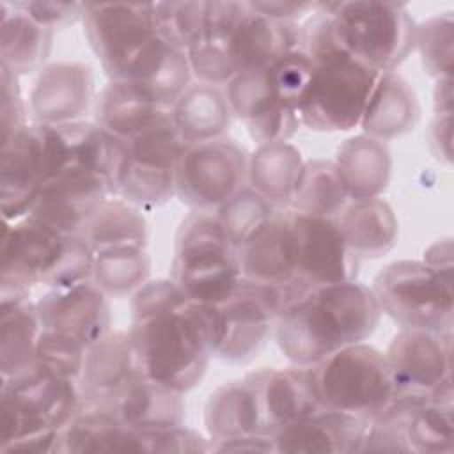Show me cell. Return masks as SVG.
Listing matches in <instances>:
<instances>
[{"instance_id": "cell-1", "label": "cell", "mask_w": 454, "mask_h": 454, "mask_svg": "<svg viewBox=\"0 0 454 454\" xmlns=\"http://www.w3.org/2000/svg\"><path fill=\"white\" fill-rule=\"evenodd\" d=\"M85 37L108 80L128 82L172 106L192 85L186 51L160 30L154 4H85Z\"/></svg>"}, {"instance_id": "cell-2", "label": "cell", "mask_w": 454, "mask_h": 454, "mask_svg": "<svg viewBox=\"0 0 454 454\" xmlns=\"http://www.w3.org/2000/svg\"><path fill=\"white\" fill-rule=\"evenodd\" d=\"M381 317L372 289L360 280L286 289L275 319V340L294 365H316L332 353L367 340Z\"/></svg>"}, {"instance_id": "cell-3", "label": "cell", "mask_w": 454, "mask_h": 454, "mask_svg": "<svg viewBox=\"0 0 454 454\" xmlns=\"http://www.w3.org/2000/svg\"><path fill=\"white\" fill-rule=\"evenodd\" d=\"M128 332L147 378L181 394L204 378L213 356L207 305L186 298L163 310L131 317Z\"/></svg>"}, {"instance_id": "cell-4", "label": "cell", "mask_w": 454, "mask_h": 454, "mask_svg": "<svg viewBox=\"0 0 454 454\" xmlns=\"http://www.w3.org/2000/svg\"><path fill=\"white\" fill-rule=\"evenodd\" d=\"M170 278L195 303L215 305L243 280L238 248L215 211L188 213L176 232Z\"/></svg>"}, {"instance_id": "cell-5", "label": "cell", "mask_w": 454, "mask_h": 454, "mask_svg": "<svg viewBox=\"0 0 454 454\" xmlns=\"http://www.w3.org/2000/svg\"><path fill=\"white\" fill-rule=\"evenodd\" d=\"M342 48L378 73H392L415 51L417 21L401 2H323Z\"/></svg>"}, {"instance_id": "cell-6", "label": "cell", "mask_w": 454, "mask_h": 454, "mask_svg": "<svg viewBox=\"0 0 454 454\" xmlns=\"http://www.w3.org/2000/svg\"><path fill=\"white\" fill-rule=\"evenodd\" d=\"M310 60L314 64L312 76L298 105L301 126L321 133L358 128L380 73L342 46Z\"/></svg>"}, {"instance_id": "cell-7", "label": "cell", "mask_w": 454, "mask_h": 454, "mask_svg": "<svg viewBox=\"0 0 454 454\" xmlns=\"http://www.w3.org/2000/svg\"><path fill=\"white\" fill-rule=\"evenodd\" d=\"M82 410L76 380L35 367L0 376V447L43 431H62Z\"/></svg>"}, {"instance_id": "cell-8", "label": "cell", "mask_w": 454, "mask_h": 454, "mask_svg": "<svg viewBox=\"0 0 454 454\" xmlns=\"http://www.w3.org/2000/svg\"><path fill=\"white\" fill-rule=\"evenodd\" d=\"M321 408L355 415L365 422L394 401V385L378 348L356 342L312 365Z\"/></svg>"}, {"instance_id": "cell-9", "label": "cell", "mask_w": 454, "mask_h": 454, "mask_svg": "<svg viewBox=\"0 0 454 454\" xmlns=\"http://www.w3.org/2000/svg\"><path fill=\"white\" fill-rule=\"evenodd\" d=\"M381 314L401 328L452 330V277L424 261H394L374 277L371 286Z\"/></svg>"}, {"instance_id": "cell-10", "label": "cell", "mask_w": 454, "mask_h": 454, "mask_svg": "<svg viewBox=\"0 0 454 454\" xmlns=\"http://www.w3.org/2000/svg\"><path fill=\"white\" fill-rule=\"evenodd\" d=\"M284 303V291L241 280L222 301L207 305L211 353L227 364H247L266 346Z\"/></svg>"}, {"instance_id": "cell-11", "label": "cell", "mask_w": 454, "mask_h": 454, "mask_svg": "<svg viewBox=\"0 0 454 454\" xmlns=\"http://www.w3.org/2000/svg\"><path fill=\"white\" fill-rule=\"evenodd\" d=\"M126 147L128 158L115 195L140 209L167 204L177 193V165L188 147L174 119L142 131Z\"/></svg>"}, {"instance_id": "cell-12", "label": "cell", "mask_w": 454, "mask_h": 454, "mask_svg": "<svg viewBox=\"0 0 454 454\" xmlns=\"http://www.w3.org/2000/svg\"><path fill=\"white\" fill-rule=\"evenodd\" d=\"M248 153L229 138L190 144L177 165V197L193 211H216L247 184Z\"/></svg>"}, {"instance_id": "cell-13", "label": "cell", "mask_w": 454, "mask_h": 454, "mask_svg": "<svg viewBox=\"0 0 454 454\" xmlns=\"http://www.w3.org/2000/svg\"><path fill=\"white\" fill-rule=\"evenodd\" d=\"M383 353L394 399L426 401L452 383V330L401 328Z\"/></svg>"}, {"instance_id": "cell-14", "label": "cell", "mask_w": 454, "mask_h": 454, "mask_svg": "<svg viewBox=\"0 0 454 454\" xmlns=\"http://www.w3.org/2000/svg\"><path fill=\"white\" fill-rule=\"evenodd\" d=\"M67 236L25 216L4 222L0 243V300L30 298L35 286H46Z\"/></svg>"}, {"instance_id": "cell-15", "label": "cell", "mask_w": 454, "mask_h": 454, "mask_svg": "<svg viewBox=\"0 0 454 454\" xmlns=\"http://www.w3.org/2000/svg\"><path fill=\"white\" fill-rule=\"evenodd\" d=\"M43 126L48 179L66 168H80L103 177L114 195L122 174L128 147L96 121H74L57 126Z\"/></svg>"}, {"instance_id": "cell-16", "label": "cell", "mask_w": 454, "mask_h": 454, "mask_svg": "<svg viewBox=\"0 0 454 454\" xmlns=\"http://www.w3.org/2000/svg\"><path fill=\"white\" fill-rule=\"evenodd\" d=\"M287 213L300 282L317 286L356 278L360 261L349 250L337 218L309 216L289 207Z\"/></svg>"}, {"instance_id": "cell-17", "label": "cell", "mask_w": 454, "mask_h": 454, "mask_svg": "<svg viewBox=\"0 0 454 454\" xmlns=\"http://www.w3.org/2000/svg\"><path fill=\"white\" fill-rule=\"evenodd\" d=\"M110 195L114 192L103 177L80 168H66L44 181L27 216L59 234L80 236Z\"/></svg>"}, {"instance_id": "cell-18", "label": "cell", "mask_w": 454, "mask_h": 454, "mask_svg": "<svg viewBox=\"0 0 454 454\" xmlns=\"http://www.w3.org/2000/svg\"><path fill=\"white\" fill-rule=\"evenodd\" d=\"M96 85L94 73L83 62H48L32 83L28 94V112L37 124H67L85 119L94 108Z\"/></svg>"}, {"instance_id": "cell-19", "label": "cell", "mask_w": 454, "mask_h": 454, "mask_svg": "<svg viewBox=\"0 0 454 454\" xmlns=\"http://www.w3.org/2000/svg\"><path fill=\"white\" fill-rule=\"evenodd\" d=\"M225 96L257 145L289 142L301 126L298 110L277 98L268 69L238 73L225 85Z\"/></svg>"}, {"instance_id": "cell-20", "label": "cell", "mask_w": 454, "mask_h": 454, "mask_svg": "<svg viewBox=\"0 0 454 454\" xmlns=\"http://www.w3.org/2000/svg\"><path fill=\"white\" fill-rule=\"evenodd\" d=\"M48 179L43 126L28 122L2 142L0 199L4 222L25 218Z\"/></svg>"}, {"instance_id": "cell-21", "label": "cell", "mask_w": 454, "mask_h": 454, "mask_svg": "<svg viewBox=\"0 0 454 454\" xmlns=\"http://www.w3.org/2000/svg\"><path fill=\"white\" fill-rule=\"evenodd\" d=\"M108 300L89 280L71 287L46 289L35 300V307L43 330L71 337L89 348L112 330Z\"/></svg>"}, {"instance_id": "cell-22", "label": "cell", "mask_w": 454, "mask_h": 454, "mask_svg": "<svg viewBox=\"0 0 454 454\" xmlns=\"http://www.w3.org/2000/svg\"><path fill=\"white\" fill-rule=\"evenodd\" d=\"M247 380L255 390L262 427L270 436L321 408L312 365L262 367L247 374Z\"/></svg>"}, {"instance_id": "cell-23", "label": "cell", "mask_w": 454, "mask_h": 454, "mask_svg": "<svg viewBox=\"0 0 454 454\" xmlns=\"http://www.w3.org/2000/svg\"><path fill=\"white\" fill-rule=\"evenodd\" d=\"M140 372L129 332L110 330L85 351L78 380L82 408L110 410L126 385Z\"/></svg>"}, {"instance_id": "cell-24", "label": "cell", "mask_w": 454, "mask_h": 454, "mask_svg": "<svg viewBox=\"0 0 454 454\" xmlns=\"http://www.w3.org/2000/svg\"><path fill=\"white\" fill-rule=\"evenodd\" d=\"M238 254L245 280L282 291L298 282L296 248L287 207H278L238 248Z\"/></svg>"}, {"instance_id": "cell-25", "label": "cell", "mask_w": 454, "mask_h": 454, "mask_svg": "<svg viewBox=\"0 0 454 454\" xmlns=\"http://www.w3.org/2000/svg\"><path fill=\"white\" fill-rule=\"evenodd\" d=\"M367 422L330 408L277 431L271 438L284 454H356L362 449Z\"/></svg>"}, {"instance_id": "cell-26", "label": "cell", "mask_w": 454, "mask_h": 454, "mask_svg": "<svg viewBox=\"0 0 454 454\" xmlns=\"http://www.w3.org/2000/svg\"><path fill=\"white\" fill-rule=\"evenodd\" d=\"M94 121L128 142L142 131L172 119V106L158 103L140 87L108 80L94 99Z\"/></svg>"}, {"instance_id": "cell-27", "label": "cell", "mask_w": 454, "mask_h": 454, "mask_svg": "<svg viewBox=\"0 0 454 454\" xmlns=\"http://www.w3.org/2000/svg\"><path fill=\"white\" fill-rule=\"evenodd\" d=\"M298 23L268 18L248 5V12L229 37V51L236 71L270 69L284 55L298 50Z\"/></svg>"}, {"instance_id": "cell-28", "label": "cell", "mask_w": 454, "mask_h": 454, "mask_svg": "<svg viewBox=\"0 0 454 454\" xmlns=\"http://www.w3.org/2000/svg\"><path fill=\"white\" fill-rule=\"evenodd\" d=\"M420 119V105L411 83L397 71L380 73L358 128L378 140L410 133Z\"/></svg>"}, {"instance_id": "cell-29", "label": "cell", "mask_w": 454, "mask_h": 454, "mask_svg": "<svg viewBox=\"0 0 454 454\" xmlns=\"http://www.w3.org/2000/svg\"><path fill=\"white\" fill-rule=\"evenodd\" d=\"M184 394L137 374L119 394L108 411L137 431H154L183 424Z\"/></svg>"}, {"instance_id": "cell-30", "label": "cell", "mask_w": 454, "mask_h": 454, "mask_svg": "<svg viewBox=\"0 0 454 454\" xmlns=\"http://www.w3.org/2000/svg\"><path fill=\"white\" fill-rule=\"evenodd\" d=\"M335 165L342 176L349 202L381 197L392 177V153L387 142L365 133L346 138L337 153Z\"/></svg>"}, {"instance_id": "cell-31", "label": "cell", "mask_w": 454, "mask_h": 454, "mask_svg": "<svg viewBox=\"0 0 454 454\" xmlns=\"http://www.w3.org/2000/svg\"><path fill=\"white\" fill-rule=\"evenodd\" d=\"M344 239L358 261L388 254L399 236L394 207L381 197L351 200L337 216Z\"/></svg>"}, {"instance_id": "cell-32", "label": "cell", "mask_w": 454, "mask_h": 454, "mask_svg": "<svg viewBox=\"0 0 454 454\" xmlns=\"http://www.w3.org/2000/svg\"><path fill=\"white\" fill-rule=\"evenodd\" d=\"M204 426L211 442L266 434L252 383L245 378L216 387L204 404Z\"/></svg>"}, {"instance_id": "cell-33", "label": "cell", "mask_w": 454, "mask_h": 454, "mask_svg": "<svg viewBox=\"0 0 454 454\" xmlns=\"http://www.w3.org/2000/svg\"><path fill=\"white\" fill-rule=\"evenodd\" d=\"M53 30L39 25L12 2H0V66L20 78L48 64Z\"/></svg>"}, {"instance_id": "cell-34", "label": "cell", "mask_w": 454, "mask_h": 454, "mask_svg": "<svg viewBox=\"0 0 454 454\" xmlns=\"http://www.w3.org/2000/svg\"><path fill=\"white\" fill-rule=\"evenodd\" d=\"M232 117L225 90L215 85L193 83L172 105L174 124L188 145L223 138Z\"/></svg>"}, {"instance_id": "cell-35", "label": "cell", "mask_w": 454, "mask_h": 454, "mask_svg": "<svg viewBox=\"0 0 454 454\" xmlns=\"http://www.w3.org/2000/svg\"><path fill=\"white\" fill-rule=\"evenodd\" d=\"M62 452H145L142 431L119 420L108 410L82 408L62 429Z\"/></svg>"}, {"instance_id": "cell-36", "label": "cell", "mask_w": 454, "mask_h": 454, "mask_svg": "<svg viewBox=\"0 0 454 454\" xmlns=\"http://www.w3.org/2000/svg\"><path fill=\"white\" fill-rule=\"evenodd\" d=\"M43 333L35 300H0V376L9 378L34 365L35 348Z\"/></svg>"}, {"instance_id": "cell-37", "label": "cell", "mask_w": 454, "mask_h": 454, "mask_svg": "<svg viewBox=\"0 0 454 454\" xmlns=\"http://www.w3.org/2000/svg\"><path fill=\"white\" fill-rule=\"evenodd\" d=\"M303 163L291 142L261 144L248 154L247 183L273 206L287 207Z\"/></svg>"}, {"instance_id": "cell-38", "label": "cell", "mask_w": 454, "mask_h": 454, "mask_svg": "<svg viewBox=\"0 0 454 454\" xmlns=\"http://www.w3.org/2000/svg\"><path fill=\"white\" fill-rule=\"evenodd\" d=\"M80 236L94 252L114 247H147L149 223L144 209L110 195L90 216Z\"/></svg>"}, {"instance_id": "cell-39", "label": "cell", "mask_w": 454, "mask_h": 454, "mask_svg": "<svg viewBox=\"0 0 454 454\" xmlns=\"http://www.w3.org/2000/svg\"><path fill=\"white\" fill-rule=\"evenodd\" d=\"M348 202V190L335 161L310 160L301 167L287 207L309 216L337 218Z\"/></svg>"}, {"instance_id": "cell-40", "label": "cell", "mask_w": 454, "mask_h": 454, "mask_svg": "<svg viewBox=\"0 0 454 454\" xmlns=\"http://www.w3.org/2000/svg\"><path fill=\"white\" fill-rule=\"evenodd\" d=\"M151 277V257L144 247L98 250L92 282L108 298H131Z\"/></svg>"}, {"instance_id": "cell-41", "label": "cell", "mask_w": 454, "mask_h": 454, "mask_svg": "<svg viewBox=\"0 0 454 454\" xmlns=\"http://www.w3.org/2000/svg\"><path fill=\"white\" fill-rule=\"evenodd\" d=\"M406 440L415 454H452L454 403L415 401L406 422Z\"/></svg>"}, {"instance_id": "cell-42", "label": "cell", "mask_w": 454, "mask_h": 454, "mask_svg": "<svg viewBox=\"0 0 454 454\" xmlns=\"http://www.w3.org/2000/svg\"><path fill=\"white\" fill-rule=\"evenodd\" d=\"M415 50L424 71L438 80L452 76L454 62V16L452 11L438 12L417 23Z\"/></svg>"}, {"instance_id": "cell-43", "label": "cell", "mask_w": 454, "mask_h": 454, "mask_svg": "<svg viewBox=\"0 0 454 454\" xmlns=\"http://www.w3.org/2000/svg\"><path fill=\"white\" fill-rule=\"evenodd\" d=\"M277 209V206H273L255 190L245 186L225 204H222L215 213L232 245L239 248L275 215Z\"/></svg>"}, {"instance_id": "cell-44", "label": "cell", "mask_w": 454, "mask_h": 454, "mask_svg": "<svg viewBox=\"0 0 454 454\" xmlns=\"http://www.w3.org/2000/svg\"><path fill=\"white\" fill-rule=\"evenodd\" d=\"M85 351L87 348L82 342L43 330L32 367L78 381L85 362Z\"/></svg>"}, {"instance_id": "cell-45", "label": "cell", "mask_w": 454, "mask_h": 454, "mask_svg": "<svg viewBox=\"0 0 454 454\" xmlns=\"http://www.w3.org/2000/svg\"><path fill=\"white\" fill-rule=\"evenodd\" d=\"M192 78L206 85H227L236 74L229 51V39H199L186 50Z\"/></svg>"}, {"instance_id": "cell-46", "label": "cell", "mask_w": 454, "mask_h": 454, "mask_svg": "<svg viewBox=\"0 0 454 454\" xmlns=\"http://www.w3.org/2000/svg\"><path fill=\"white\" fill-rule=\"evenodd\" d=\"M314 64L312 60L298 48L277 60L270 69V82L280 101L298 110L300 99L310 82Z\"/></svg>"}, {"instance_id": "cell-47", "label": "cell", "mask_w": 454, "mask_h": 454, "mask_svg": "<svg viewBox=\"0 0 454 454\" xmlns=\"http://www.w3.org/2000/svg\"><path fill=\"white\" fill-rule=\"evenodd\" d=\"M144 449L149 454H199L211 452V438L183 424L165 429L142 431Z\"/></svg>"}, {"instance_id": "cell-48", "label": "cell", "mask_w": 454, "mask_h": 454, "mask_svg": "<svg viewBox=\"0 0 454 454\" xmlns=\"http://www.w3.org/2000/svg\"><path fill=\"white\" fill-rule=\"evenodd\" d=\"M28 105L23 99L20 76L0 66V122L2 142L28 124Z\"/></svg>"}, {"instance_id": "cell-49", "label": "cell", "mask_w": 454, "mask_h": 454, "mask_svg": "<svg viewBox=\"0 0 454 454\" xmlns=\"http://www.w3.org/2000/svg\"><path fill=\"white\" fill-rule=\"evenodd\" d=\"M20 11L28 14L39 25L50 30L66 28L82 21L85 4L80 2H57V0H20L12 2Z\"/></svg>"}, {"instance_id": "cell-50", "label": "cell", "mask_w": 454, "mask_h": 454, "mask_svg": "<svg viewBox=\"0 0 454 454\" xmlns=\"http://www.w3.org/2000/svg\"><path fill=\"white\" fill-rule=\"evenodd\" d=\"M452 121L454 114H434L427 126L429 151L445 165H450L452 161Z\"/></svg>"}, {"instance_id": "cell-51", "label": "cell", "mask_w": 454, "mask_h": 454, "mask_svg": "<svg viewBox=\"0 0 454 454\" xmlns=\"http://www.w3.org/2000/svg\"><path fill=\"white\" fill-rule=\"evenodd\" d=\"M319 2H286V0H270V2H248L250 9L286 23H298L310 16L317 9Z\"/></svg>"}, {"instance_id": "cell-52", "label": "cell", "mask_w": 454, "mask_h": 454, "mask_svg": "<svg viewBox=\"0 0 454 454\" xmlns=\"http://www.w3.org/2000/svg\"><path fill=\"white\" fill-rule=\"evenodd\" d=\"M2 454L11 452H28V454H43V452H62V431H43L37 434H30L11 443L0 447Z\"/></svg>"}, {"instance_id": "cell-53", "label": "cell", "mask_w": 454, "mask_h": 454, "mask_svg": "<svg viewBox=\"0 0 454 454\" xmlns=\"http://www.w3.org/2000/svg\"><path fill=\"white\" fill-rule=\"evenodd\" d=\"M211 452H277L270 434H247L211 442Z\"/></svg>"}, {"instance_id": "cell-54", "label": "cell", "mask_w": 454, "mask_h": 454, "mask_svg": "<svg viewBox=\"0 0 454 454\" xmlns=\"http://www.w3.org/2000/svg\"><path fill=\"white\" fill-rule=\"evenodd\" d=\"M422 261L431 266L434 271L452 277V268H454V245L452 238H442L436 239L433 245H429L424 250Z\"/></svg>"}, {"instance_id": "cell-55", "label": "cell", "mask_w": 454, "mask_h": 454, "mask_svg": "<svg viewBox=\"0 0 454 454\" xmlns=\"http://www.w3.org/2000/svg\"><path fill=\"white\" fill-rule=\"evenodd\" d=\"M433 110L434 114H454V80L452 76L434 80L433 89Z\"/></svg>"}]
</instances>
